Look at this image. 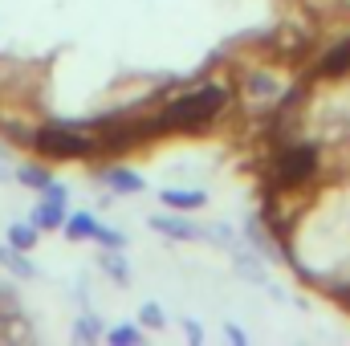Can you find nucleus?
<instances>
[{"mask_svg": "<svg viewBox=\"0 0 350 346\" xmlns=\"http://www.w3.org/2000/svg\"><path fill=\"white\" fill-rule=\"evenodd\" d=\"M220 106H224V90L208 86V90H200V94H191V98H183V102H175L172 110L159 118V127H191L200 118H212Z\"/></svg>", "mask_w": 350, "mask_h": 346, "instance_id": "nucleus-1", "label": "nucleus"}, {"mask_svg": "<svg viewBox=\"0 0 350 346\" xmlns=\"http://www.w3.org/2000/svg\"><path fill=\"white\" fill-rule=\"evenodd\" d=\"M37 147H41L45 155H53V159H70V155H90V151H94L90 139L70 135V131H45V135L37 139Z\"/></svg>", "mask_w": 350, "mask_h": 346, "instance_id": "nucleus-2", "label": "nucleus"}, {"mask_svg": "<svg viewBox=\"0 0 350 346\" xmlns=\"http://www.w3.org/2000/svg\"><path fill=\"white\" fill-rule=\"evenodd\" d=\"M37 220H41V224H57V220H62V200H57V204H45V208L37 212Z\"/></svg>", "mask_w": 350, "mask_h": 346, "instance_id": "nucleus-3", "label": "nucleus"}, {"mask_svg": "<svg viewBox=\"0 0 350 346\" xmlns=\"http://www.w3.org/2000/svg\"><path fill=\"white\" fill-rule=\"evenodd\" d=\"M12 245H16V249L33 245V232H29V228H12Z\"/></svg>", "mask_w": 350, "mask_h": 346, "instance_id": "nucleus-4", "label": "nucleus"}]
</instances>
